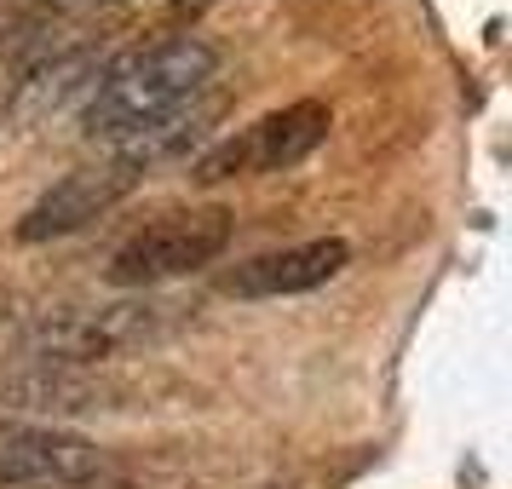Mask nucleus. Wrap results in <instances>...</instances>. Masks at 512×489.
Listing matches in <instances>:
<instances>
[{"instance_id":"f257e3e1","label":"nucleus","mask_w":512,"mask_h":489,"mask_svg":"<svg viewBox=\"0 0 512 489\" xmlns=\"http://www.w3.org/2000/svg\"><path fill=\"white\" fill-rule=\"evenodd\" d=\"M213 64L219 52L202 35H162L150 47L127 52L93 81V98L81 104V133L98 144H116V150L156 133L208 87Z\"/></svg>"},{"instance_id":"f03ea898","label":"nucleus","mask_w":512,"mask_h":489,"mask_svg":"<svg viewBox=\"0 0 512 489\" xmlns=\"http://www.w3.org/2000/svg\"><path fill=\"white\" fill-rule=\"evenodd\" d=\"M173 328V305L156 300H110V305H64L47 311L29 328V351L41 363H110L127 351H144L150 340H162Z\"/></svg>"},{"instance_id":"7ed1b4c3","label":"nucleus","mask_w":512,"mask_h":489,"mask_svg":"<svg viewBox=\"0 0 512 489\" xmlns=\"http://www.w3.org/2000/svg\"><path fill=\"white\" fill-rule=\"evenodd\" d=\"M236 219L225 208H190V213H167L156 225H144L139 236H127L110 254V282L116 288H150V282L185 277L202 271L231 248Z\"/></svg>"},{"instance_id":"20e7f679","label":"nucleus","mask_w":512,"mask_h":489,"mask_svg":"<svg viewBox=\"0 0 512 489\" xmlns=\"http://www.w3.org/2000/svg\"><path fill=\"white\" fill-rule=\"evenodd\" d=\"M328 104L317 98H300V104H282L271 116H259L254 127H242L236 139L213 144L208 156L196 162V179L202 185H219V179H242V173H277V167L305 162L317 144L328 139Z\"/></svg>"},{"instance_id":"39448f33","label":"nucleus","mask_w":512,"mask_h":489,"mask_svg":"<svg viewBox=\"0 0 512 489\" xmlns=\"http://www.w3.org/2000/svg\"><path fill=\"white\" fill-rule=\"evenodd\" d=\"M139 179H144V167L133 156L75 167V173H64L52 190H41L29 202V213L18 219V242H52V236H70L81 225H93L98 213H110L121 196H133Z\"/></svg>"},{"instance_id":"423d86ee","label":"nucleus","mask_w":512,"mask_h":489,"mask_svg":"<svg viewBox=\"0 0 512 489\" xmlns=\"http://www.w3.org/2000/svg\"><path fill=\"white\" fill-rule=\"evenodd\" d=\"M104 472V449L81 432L64 426H24L6 420L0 426V484L29 489V484H87Z\"/></svg>"},{"instance_id":"0eeeda50","label":"nucleus","mask_w":512,"mask_h":489,"mask_svg":"<svg viewBox=\"0 0 512 489\" xmlns=\"http://www.w3.org/2000/svg\"><path fill=\"white\" fill-rule=\"evenodd\" d=\"M351 265V242L346 236H317V242H294V248H271V254L236 265L225 288L236 300H282V294H311L334 282Z\"/></svg>"},{"instance_id":"6e6552de","label":"nucleus","mask_w":512,"mask_h":489,"mask_svg":"<svg viewBox=\"0 0 512 489\" xmlns=\"http://www.w3.org/2000/svg\"><path fill=\"white\" fill-rule=\"evenodd\" d=\"M0 397L12 409H104V386L87 374H64V363H35L29 374H0Z\"/></svg>"},{"instance_id":"1a4fd4ad","label":"nucleus","mask_w":512,"mask_h":489,"mask_svg":"<svg viewBox=\"0 0 512 489\" xmlns=\"http://www.w3.org/2000/svg\"><path fill=\"white\" fill-rule=\"evenodd\" d=\"M98 58L93 52H70V58H52L47 70H35L24 81V93H18V116H47L52 104H64V98L81 87V75H93Z\"/></svg>"}]
</instances>
